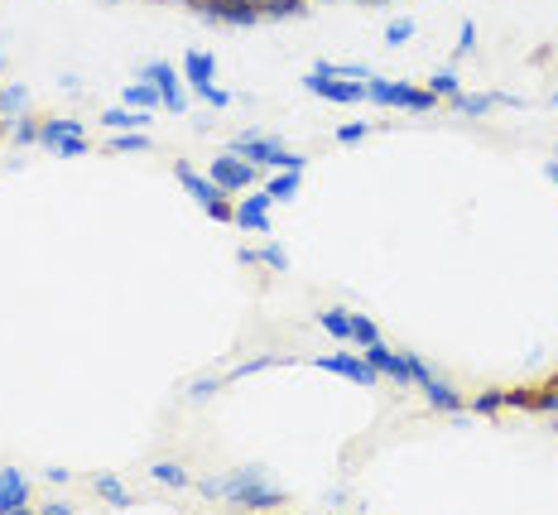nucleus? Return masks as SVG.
<instances>
[{"label":"nucleus","mask_w":558,"mask_h":515,"mask_svg":"<svg viewBox=\"0 0 558 515\" xmlns=\"http://www.w3.org/2000/svg\"><path fill=\"white\" fill-rule=\"evenodd\" d=\"M318 323H323V333L337 337V343H352V313L347 309H323Z\"/></svg>","instance_id":"412c9836"},{"label":"nucleus","mask_w":558,"mask_h":515,"mask_svg":"<svg viewBox=\"0 0 558 515\" xmlns=\"http://www.w3.org/2000/svg\"><path fill=\"white\" fill-rule=\"evenodd\" d=\"M255 482H265V467H236L231 477H222V501H236L246 487H255Z\"/></svg>","instance_id":"dca6fc26"},{"label":"nucleus","mask_w":558,"mask_h":515,"mask_svg":"<svg viewBox=\"0 0 558 515\" xmlns=\"http://www.w3.org/2000/svg\"><path fill=\"white\" fill-rule=\"evenodd\" d=\"M227 149H236L241 159H251V164H265L270 169V159H275V149H279V140L275 135H236Z\"/></svg>","instance_id":"f8f14e48"},{"label":"nucleus","mask_w":558,"mask_h":515,"mask_svg":"<svg viewBox=\"0 0 558 515\" xmlns=\"http://www.w3.org/2000/svg\"><path fill=\"white\" fill-rule=\"evenodd\" d=\"M418 391H424V400L428 409H438V415H462L468 409V400H462L458 391H452L448 381H438V376H428V381H418Z\"/></svg>","instance_id":"9b49d317"},{"label":"nucleus","mask_w":558,"mask_h":515,"mask_svg":"<svg viewBox=\"0 0 558 515\" xmlns=\"http://www.w3.org/2000/svg\"><path fill=\"white\" fill-rule=\"evenodd\" d=\"M506 409V391H482L472 400V415H501Z\"/></svg>","instance_id":"c756f323"},{"label":"nucleus","mask_w":558,"mask_h":515,"mask_svg":"<svg viewBox=\"0 0 558 515\" xmlns=\"http://www.w3.org/2000/svg\"><path fill=\"white\" fill-rule=\"evenodd\" d=\"M510 97H501V92H492V97H468V92H458V97H452V107H458L462 116H486L492 107H506Z\"/></svg>","instance_id":"aec40b11"},{"label":"nucleus","mask_w":558,"mask_h":515,"mask_svg":"<svg viewBox=\"0 0 558 515\" xmlns=\"http://www.w3.org/2000/svg\"><path fill=\"white\" fill-rule=\"evenodd\" d=\"M173 179H179V189L189 193L213 221H236V203H231V193L217 189L213 173H197L189 159H179V164H173Z\"/></svg>","instance_id":"f257e3e1"},{"label":"nucleus","mask_w":558,"mask_h":515,"mask_svg":"<svg viewBox=\"0 0 558 515\" xmlns=\"http://www.w3.org/2000/svg\"><path fill=\"white\" fill-rule=\"evenodd\" d=\"M197 491H203L207 501H222V477H213V482H197Z\"/></svg>","instance_id":"58836bf2"},{"label":"nucleus","mask_w":558,"mask_h":515,"mask_svg":"<svg viewBox=\"0 0 558 515\" xmlns=\"http://www.w3.org/2000/svg\"><path fill=\"white\" fill-rule=\"evenodd\" d=\"M366 135H371V125L352 121V125H342V131H337V145H356V140H366Z\"/></svg>","instance_id":"473e14b6"},{"label":"nucleus","mask_w":558,"mask_h":515,"mask_svg":"<svg viewBox=\"0 0 558 515\" xmlns=\"http://www.w3.org/2000/svg\"><path fill=\"white\" fill-rule=\"evenodd\" d=\"M279 361H289V357H270V352H265V357H251V361H241V367L231 371L227 381H246V376H255V371H265V367H279Z\"/></svg>","instance_id":"cd10ccee"},{"label":"nucleus","mask_w":558,"mask_h":515,"mask_svg":"<svg viewBox=\"0 0 558 515\" xmlns=\"http://www.w3.org/2000/svg\"><path fill=\"white\" fill-rule=\"evenodd\" d=\"M299 179H304V173H294V169H275V173H270V183H265V193H270L275 203H289V197H299Z\"/></svg>","instance_id":"a211bd4d"},{"label":"nucleus","mask_w":558,"mask_h":515,"mask_svg":"<svg viewBox=\"0 0 558 515\" xmlns=\"http://www.w3.org/2000/svg\"><path fill=\"white\" fill-rule=\"evenodd\" d=\"M352 343L356 347H371V343H380V327L366 319V313H352Z\"/></svg>","instance_id":"bb28decb"},{"label":"nucleus","mask_w":558,"mask_h":515,"mask_svg":"<svg viewBox=\"0 0 558 515\" xmlns=\"http://www.w3.org/2000/svg\"><path fill=\"white\" fill-rule=\"evenodd\" d=\"M308 5H313V0H308Z\"/></svg>","instance_id":"49530a36"},{"label":"nucleus","mask_w":558,"mask_h":515,"mask_svg":"<svg viewBox=\"0 0 558 515\" xmlns=\"http://www.w3.org/2000/svg\"><path fill=\"white\" fill-rule=\"evenodd\" d=\"M362 357L380 371V376H390L395 385H414V376H410V357H404V352H390L386 343H371V347H362Z\"/></svg>","instance_id":"0eeeda50"},{"label":"nucleus","mask_w":558,"mask_h":515,"mask_svg":"<svg viewBox=\"0 0 558 515\" xmlns=\"http://www.w3.org/2000/svg\"><path fill=\"white\" fill-rule=\"evenodd\" d=\"M29 111V92L20 87V82H10V87H0V116L5 121H15V116Z\"/></svg>","instance_id":"6ab92c4d"},{"label":"nucleus","mask_w":558,"mask_h":515,"mask_svg":"<svg viewBox=\"0 0 558 515\" xmlns=\"http://www.w3.org/2000/svg\"><path fill=\"white\" fill-rule=\"evenodd\" d=\"M92 491H97V496H101V501H111V506H121V511H125V506H131V491H125L121 482H116V477H111V472H101V477H97V482H92Z\"/></svg>","instance_id":"5701e85b"},{"label":"nucleus","mask_w":558,"mask_h":515,"mask_svg":"<svg viewBox=\"0 0 558 515\" xmlns=\"http://www.w3.org/2000/svg\"><path fill=\"white\" fill-rule=\"evenodd\" d=\"M260 5V20H299L308 15V0H255Z\"/></svg>","instance_id":"f3484780"},{"label":"nucleus","mask_w":558,"mask_h":515,"mask_svg":"<svg viewBox=\"0 0 558 515\" xmlns=\"http://www.w3.org/2000/svg\"><path fill=\"white\" fill-rule=\"evenodd\" d=\"M169 5H183V0H169Z\"/></svg>","instance_id":"a18cd8bd"},{"label":"nucleus","mask_w":558,"mask_h":515,"mask_svg":"<svg viewBox=\"0 0 558 515\" xmlns=\"http://www.w3.org/2000/svg\"><path fill=\"white\" fill-rule=\"evenodd\" d=\"M77 135H87V125L73 121V116H53V121L39 125V145L49 149V155H58V149H63L68 140H77Z\"/></svg>","instance_id":"9d476101"},{"label":"nucleus","mask_w":558,"mask_h":515,"mask_svg":"<svg viewBox=\"0 0 558 515\" xmlns=\"http://www.w3.org/2000/svg\"><path fill=\"white\" fill-rule=\"evenodd\" d=\"M149 477H155V482H165V487H173V491H183V487H193V477L183 472L179 463H155L149 467Z\"/></svg>","instance_id":"a878e982"},{"label":"nucleus","mask_w":558,"mask_h":515,"mask_svg":"<svg viewBox=\"0 0 558 515\" xmlns=\"http://www.w3.org/2000/svg\"><path fill=\"white\" fill-rule=\"evenodd\" d=\"M362 5H386V0H362Z\"/></svg>","instance_id":"79ce46f5"},{"label":"nucleus","mask_w":558,"mask_h":515,"mask_svg":"<svg viewBox=\"0 0 558 515\" xmlns=\"http://www.w3.org/2000/svg\"><path fill=\"white\" fill-rule=\"evenodd\" d=\"M428 92H434L438 101H452V97L462 92V82L452 77V73H434V77H428Z\"/></svg>","instance_id":"c85d7f7f"},{"label":"nucleus","mask_w":558,"mask_h":515,"mask_svg":"<svg viewBox=\"0 0 558 515\" xmlns=\"http://www.w3.org/2000/svg\"><path fill=\"white\" fill-rule=\"evenodd\" d=\"M410 34H414V25H410V20H400V25L386 29V44H390V49H395V44H410Z\"/></svg>","instance_id":"c9c22d12"},{"label":"nucleus","mask_w":558,"mask_h":515,"mask_svg":"<svg viewBox=\"0 0 558 515\" xmlns=\"http://www.w3.org/2000/svg\"><path fill=\"white\" fill-rule=\"evenodd\" d=\"M10 125H15V131H10V140H15V145H39V116H34V111H25V116H15V121H10Z\"/></svg>","instance_id":"393cba45"},{"label":"nucleus","mask_w":558,"mask_h":515,"mask_svg":"<svg viewBox=\"0 0 558 515\" xmlns=\"http://www.w3.org/2000/svg\"><path fill=\"white\" fill-rule=\"evenodd\" d=\"M44 515H73V506H68V501H49V506H44Z\"/></svg>","instance_id":"ea45409f"},{"label":"nucleus","mask_w":558,"mask_h":515,"mask_svg":"<svg viewBox=\"0 0 558 515\" xmlns=\"http://www.w3.org/2000/svg\"><path fill=\"white\" fill-rule=\"evenodd\" d=\"M149 149V135H135V131H121L107 140V155H145Z\"/></svg>","instance_id":"b1692460"},{"label":"nucleus","mask_w":558,"mask_h":515,"mask_svg":"<svg viewBox=\"0 0 558 515\" xmlns=\"http://www.w3.org/2000/svg\"><path fill=\"white\" fill-rule=\"evenodd\" d=\"M0 140H5V116H0Z\"/></svg>","instance_id":"37998d69"},{"label":"nucleus","mask_w":558,"mask_h":515,"mask_svg":"<svg viewBox=\"0 0 558 515\" xmlns=\"http://www.w3.org/2000/svg\"><path fill=\"white\" fill-rule=\"evenodd\" d=\"M313 367L332 371V376H342V381H356V385H376L380 381V371L371 367L366 357H313Z\"/></svg>","instance_id":"423d86ee"},{"label":"nucleus","mask_w":558,"mask_h":515,"mask_svg":"<svg viewBox=\"0 0 558 515\" xmlns=\"http://www.w3.org/2000/svg\"><path fill=\"white\" fill-rule=\"evenodd\" d=\"M544 179H549L554 189H558V159H554V164H544Z\"/></svg>","instance_id":"a19ab883"},{"label":"nucleus","mask_w":558,"mask_h":515,"mask_svg":"<svg viewBox=\"0 0 558 515\" xmlns=\"http://www.w3.org/2000/svg\"><path fill=\"white\" fill-rule=\"evenodd\" d=\"M207 173H213L217 189L236 197V193L255 189V179H260V164H251V159H241L236 149H227V155H217V159H213V169H207Z\"/></svg>","instance_id":"20e7f679"},{"label":"nucleus","mask_w":558,"mask_h":515,"mask_svg":"<svg viewBox=\"0 0 558 515\" xmlns=\"http://www.w3.org/2000/svg\"><path fill=\"white\" fill-rule=\"evenodd\" d=\"M183 5L203 20H217V25H236V29L260 25V5L255 0H183Z\"/></svg>","instance_id":"7ed1b4c3"},{"label":"nucleus","mask_w":558,"mask_h":515,"mask_svg":"<svg viewBox=\"0 0 558 515\" xmlns=\"http://www.w3.org/2000/svg\"><path fill=\"white\" fill-rule=\"evenodd\" d=\"M29 511V482L20 467H0V515H25Z\"/></svg>","instance_id":"6e6552de"},{"label":"nucleus","mask_w":558,"mask_h":515,"mask_svg":"<svg viewBox=\"0 0 558 515\" xmlns=\"http://www.w3.org/2000/svg\"><path fill=\"white\" fill-rule=\"evenodd\" d=\"M270 207H275V197L265 193V189H255V193H246V203L236 207V221L231 227H241V231H270Z\"/></svg>","instance_id":"1a4fd4ad"},{"label":"nucleus","mask_w":558,"mask_h":515,"mask_svg":"<svg viewBox=\"0 0 558 515\" xmlns=\"http://www.w3.org/2000/svg\"><path fill=\"white\" fill-rule=\"evenodd\" d=\"M270 169H294V173H304V169H308V159H304V155H294V149H284V145H279V149H275V159H270Z\"/></svg>","instance_id":"7c9ffc66"},{"label":"nucleus","mask_w":558,"mask_h":515,"mask_svg":"<svg viewBox=\"0 0 558 515\" xmlns=\"http://www.w3.org/2000/svg\"><path fill=\"white\" fill-rule=\"evenodd\" d=\"M217 385H222V381H193V385H189V400H213Z\"/></svg>","instance_id":"e433bc0d"},{"label":"nucleus","mask_w":558,"mask_h":515,"mask_svg":"<svg viewBox=\"0 0 558 515\" xmlns=\"http://www.w3.org/2000/svg\"><path fill=\"white\" fill-rule=\"evenodd\" d=\"M284 491L279 487H265V482H255V487H246L241 491L236 501H231V506H241V511H270V506H284Z\"/></svg>","instance_id":"ddd939ff"},{"label":"nucleus","mask_w":558,"mask_h":515,"mask_svg":"<svg viewBox=\"0 0 558 515\" xmlns=\"http://www.w3.org/2000/svg\"><path fill=\"white\" fill-rule=\"evenodd\" d=\"M101 125H116V131H135V125H149V111L111 107V111H101Z\"/></svg>","instance_id":"4be33fe9"},{"label":"nucleus","mask_w":558,"mask_h":515,"mask_svg":"<svg viewBox=\"0 0 558 515\" xmlns=\"http://www.w3.org/2000/svg\"><path fill=\"white\" fill-rule=\"evenodd\" d=\"M0 73H5V58H0Z\"/></svg>","instance_id":"c03bdc74"},{"label":"nucleus","mask_w":558,"mask_h":515,"mask_svg":"<svg viewBox=\"0 0 558 515\" xmlns=\"http://www.w3.org/2000/svg\"><path fill=\"white\" fill-rule=\"evenodd\" d=\"M366 101L376 107H390V111H434L438 97L428 87H410V82H386V77H371L366 82Z\"/></svg>","instance_id":"f03ea898"},{"label":"nucleus","mask_w":558,"mask_h":515,"mask_svg":"<svg viewBox=\"0 0 558 515\" xmlns=\"http://www.w3.org/2000/svg\"><path fill=\"white\" fill-rule=\"evenodd\" d=\"M193 92H197L203 101H213V107H231V97H227L222 87H217V82H203V87H193Z\"/></svg>","instance_id":"72a5a7b5"},{"label":"nucleus","mask_w":558,"mask_h":515,"mask_svg":"<svg viewBox=\"0 0 558 515\" xmlns=\"http://www.w3.org/2000/svg\"><path fill=\"white\" fill-rule=\"evenodd\" d=\"M213 73H217L213 53L189 49V58H183V77H189V87H203V82H213Z\"/></svg>","instance_id":"2eb2a0df"},{"label":"nucleus","mask_w":558,"mask_h":515,"mask_svg":"<svg viewBox=\"0 0 558 515\" xmlns=\"http://www.w3.org/2000/svg\"><path fill=\"white\" fill-rule=\"evenodd\" d=\"M304 87L313 92V97H323V101H337V107H356V101H366V82L323 73V68H313V73L304 77Z\"/></svg>","instance_id":"39448f33"},{"label":"nucleus","mask_w":558,"mask_h":515,"mask_svg":"<svg viewBox=\"0 0 558 515\" xmlns=\"http://www.w3.org/2000/svg\"><path fill=\"white\" fill-rule=\"evenodd\" d=\"M260 261L270 265V271H289V255L279 251V245H265V251H260Z\"/></svg>","instance_id":"f704fd0d"},{"label":"nucleus","mask_w":558,"mask_h":515,"mask_svg":"<svg viewBox=\"0 0 558 515\" xmlns=\"http://www.w3.org/2000/svg\"><path fill=\"white\" fill-rule=\"evenodd\" d=\"M121 101L125 107H135V111H155V107H165V97H159V87L149 77H140L135 87H121Z\"/></svg>","instance_id":"4468645a"},{"label":"nucleus","mask_w":558,"mask_h":515,"mask_svg":"<svg viewBox=\"0 0 558 515\" xmlns=\"http://www.w3.org/2000/svg\"><path fill=\"white\" fill-rule=\"evenodd\" d=\"M87 149H92V145H87V135H77V140H68V145L58 149V155H63V159H77V155H87Z\"/></svg>","instance_id":"4c0bfd02"},{"label":"nucleus","mask_w":558,"mask_h":515,"mask_svg":"<svg viewBox=\"0 0 558 515\" xmlns=\"http://www.w3.org/2000/svg\"><path fill=\"white\" fill-rule=\"evenodd\" d=\"M476 49V25L472 20H462V29H458V49H452V58H472Z\"/></svg>","instance_id":"2f4dec72"}]
</instances>
